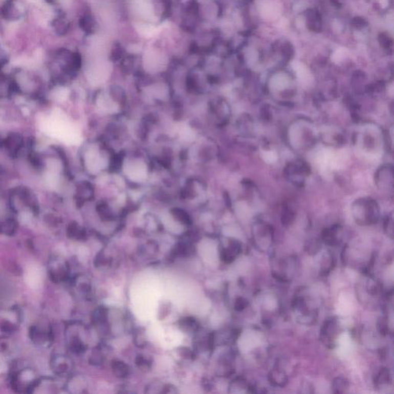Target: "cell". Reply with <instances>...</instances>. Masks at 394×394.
Listing matches in <instances>:
<instances>
[{
    "mask_svg": "<svg viewBox=\"0 0 394 394\" xmlns=\"http://www.w3.org/2000/svg\"><path fill=\"white\" fill-rule=\"evenodd\" d=\"M286 178L295 186H304L311 175V168L304 160L297 159L287 163L284 169Z\"/></svg>",
    "mask_w": 394,
    "mask_h": 394,
    "instance_id": "5b68a950",
    "label": "cell"
},
{
    "mask_svg": "<svg viewBox=\"0 0 394 394\" xmlns=\"http://www.w3.org/2000/svg\"><path fill=\"white\" fill-rule=\"evenodd\" d=\"M379 41H380L382 47L386 49V50H388V49L392 47V40H391L390 38L386 33L380 34V37H379Z\"/></svg>",
    "mask_w": 394,
    "mask_h": 394,
    "instance_id": "836d02e7",
    "label": "cell"
},
{
    "mask_svg": "<svg viewBox=\"0 0 394 394\" xmlns=\"http://www.w3.org/2000/svg\"><path fill=\"white\" fill-rule=\"evenodd\" d=\"M293 308L297 314V320L303 325H312L315 323L317 317L316 308L310 305L308 299L303 296H297L293 302Z\"/></svg>",
    "mask_w": 394,
    "mask_h": 394,
    "instance_id": "9c48e42d",
    "label": "cell"
},
{
    "mask_svg": "<svg viewBox=\"0 0 394 394\" xmlns=\"http://www.w3.org/2000/svg\"><path fill=\"white\" fill-rule=\"evenodd\" d=\"M14 344L7 337H0V357L7 358L13 354Z\"/></svg>",
    "mask_w": 394,
    "mask_h": 394,
    "instance_id": "603a6c76",
    "label": "cell"
},
{
    "mask_svg": "<svg viewBox=\"0 0 394 394\" xmlns=\"http://www.w3.org/2000/svg\"><path fill=\"white\" fill-rule=\"evenodd\" d=\"M241 245L238 241L231 240L227 248L222 251V259L224 262L230 264L240 253Z\"/></svg>",
    "mask_w": 394,
    "mask_h": 394,
    "instance_id": "44dd1931",
    "label": "cell"
},
{
    "mask_svg": "<svg viewBox=\"0 0 394 394\" xmlns=\"http://www.w3.org/2000/svg\"><path fill=\"white\" fill-rule=\"evenodd\" d=\"M274 231L268 223L258 220L252 226V237L255 247L262 252L267 251L273 245Z\"/></svg>",
    "mask_w": 394,
    "mask_h": 394,
    "instance_id": "277c9868",
    "label": "cell"
},
{
    "mask_svg": "<svg viewBox=\"0 0 394 394\" xmlns=\"http://www.w3.org/2000/svg\"><path fill=\"white\" fill-rule=\"evenodd\" d=\"M378 331L381 335L386 336L389 334V323L386 321V318L380 319L378 322Z\"/></svg>",
    "mask_w": 394,
    "mask_h": 394,
    "instance_id": "1f68e13d",
    "label": "cell"
},
{
    "mask_svg": "<svg viewBox=\"0 0 394 394\" xmlns=\"http://www.w3.org/2000/svg\"><path fill=\"white\" fill-rule=\"evenodd\" d=\"M48 275L51 281L55 283H61L67 280L69 276V267L67 262L59 256L50 258L48 262Z\"/></svg>",
    "mask_w": 394,
    "mask_h": 394,
    "instance_id": "7c38bea8",
    "label": "cell"
},
{
    "mask_svg": "<svg viewBox=\"0 0 394 394\" xmlns=\"http://www.w3.org/2000/svg\"><path fill=\"white\" fill-rule=\"evenodd\" d=\"M374 180L376 187L380 192L386 195L393 194V166L392 164L385 163L377 168Z\"/></svg>",
    "mask_w": 394,
    "mask_h": 394,
    "instance_id": "30bf717a",
    "label": "cell"
},
{
    "mask_svg": "<svg viewBox=\"0 0 394 394\" xmlns=\"http://www.w3.org/2000/svg\"><path fill=\"white\" fill-rule=\"evenodd\" d=\"M17 230V223L13 219L0 221V234L13 236Z\"/></svg>",
    "mask_w": 394,
    "mask_h": 394,
    "instance_id": "d4e9b609",
    "label": "cell"
},
{
    "mask_svg": "<svg viewBox=\"0 0 394 394\" xmlns=\"http://www.w3.org/2000/svg\"><path fill=\"white\" fill-rule=\"evenodd\" d=\"M305 248H306V251L308 252V254L315 255L320 251L321 244L319 241L313 240L308 243Z\"/></svg>",
    "mask_w": 394,
    "mask_h": 394,
    "instance_id": "f546056e",
    "label": "cell"
},
{
    "mask_svg": "<svg viewBox=\"0 0 394 394\" xmlns=\"http://www.w3.org/2000/svg\"><path fill=\"white\" fill-rule=\"evenodd\" d=\"M320 134L314 122L308 118L293 120L286 130V140L289 147L297 154H305L317 145Z\"/></svg>",
    "mask_w": 394,
    "mask_h": 394,
    "instance_id": "6da1fadb",
    "label": "cell"
},
{
    "mask_svg": "<svg viewBox=\"0 0 394 394\" xmlns=\"http://www.w3.org/2000/svg\"><path fill=\"white\" fill-rule=\"evenodd\" d=\"M308 24L311 30H319L320 29V16L317 12L312 11L308 13Z\"/></svg>",
    "mask_w": 394,
    "mask_h": 394,
    "instance_id": "4316f807",
    "label": "cell"
},
{
    "mask_svg": "<svg viewBox=\"0 0 394 394\" xmlns=\"http://www.w3.org/2000/svg\"><path fill=\"white\" fill-rule=\"evenodd\" d=\"M267 92L272 100L285 106H290L294 102L297 95V89L293 83V79L286 76L270 80L267 86Z\"/></svg>",
    "mask_w": 394,
    "mask_h": 394,
    "instance_id": "3957f363",
    "label": "cell"
},
{
    "mask_svg": "<svg viewBox=\"0 0 394 394\" xmlns=\"http://www.w3.org/2000/svg\"><path fill=\"white\" fill-rule=\"evenodd\" d=\"M359 288L363 289V292L358 291V297L361 295H366L364 296L365 298H367V303L374 301L377 302L379 297H380L381 287L380 283L371 276H366L363 279V282L359 284Z\"/></svg>",
    "mask_w": 394,
    "mask_h": 394,
    "instance_id": "9a60e30c",
    "label": "cell"
},
{
    "mask_svg": "<svg viewBox=\"0 0 394 394\" xmlns=\"http://www.w3.org/2000/svg\"><path fill=\"white\" fill-rule=\"evenodd\" d=\"M391 374L387 368H381L378 374L376 375L374 383L377 387L388 386L391 383Z\"/></svg>",
    "mask_w": 394,
    "mask_h": 394,
    "instance_id": "cb8c5ba5",
    "label": "cell"
},
{
    "mask_svg": "<svg viewBox=\"0 0 394 394\" xmlns=\"http://www.w3.org/2000/svg\"><path fill=\"white\" fill-rule=\"evenodd\" d=\"M349 383L347 379L338 377L332 383V391L334 393H345L349 389Z\"/></svg>",
    "mask_w": 394,
    "mask_h": 394,
    "instance_id": "484cf974",
    "label": "cell"
},
{
    "mask_svg": "<svg viewBox=\"0 0 394 394\" xmlns=\"http://www.w3.org/2000/svg\"><path fill=\"white\" fill-rule=\"evenodd\" d=\"M180 326H181L183 330L186 331H195L197 327H198V325H197L195 320L191 318H186L182 320Z\"/></svg>",
    "mask_w": 394,
    "mask_h": 394,
    "instance_id": "4dcf8cb0",
    "label": "cell"
},
{
    "mask_svg": "<svg viewBox=\"0 0 394 394\" xmlns=\"http://www.w3.org/2000/svg\"><path fill=\"white\" fill-rule=\"evenodd\" d=\"M29 334L33 344L39 347L48 348L53 343V330L48 322H36L30 326Z\"/></svg>",
    "mask_w": 394,
    "mask_h": 394,
    "instance_id": "52a82bcc",
    "label": "cell"
},
{
    "mask_svg": "<svg viewBox=\"0 0 394 394\" xmlns=\"http://www.w3.org/2000/svg\"><path fill=\"white\" fill-rule=\"evenodd\" d=\"M22 145V137L17 134H10L6 140V146L9 151L14 155L20 149Z\"/></svg>",
    "mask_w": 394,
    "mask_h": 394,
    "instance_id": "7402d4cb",
    "label": "cell"
},
{
    "mask_svg": "<svg viewBox=\"0 0 394 394\" xmlns=\"http://www.w3.org/2000/svg\"><path fill=\"white\" fill-rule=\"evenodd\" d=\"M339 334L338 320L336 317H330L325 320L320 330V339L322 343L330 349L334 348L336 340Z\"/></svg>",
    "mask_w": 394,
    "mask_h": 394,
    "instance_id": "5bb4252c",
    "label": "cell"
},
{
    "mask_svg": "<svg viewBox=\"0 0 394 394\" xmlns=\"http://www.w3.org/2000/svg\"><path fill=\"white\" fill-rule=\"evenodd\" d=\"M113 369H114V373L118 377H123L127 375V366L123 362H114V364H113Z\"/></svg>",
    "mask_w": 394,
    "mask_h": 394,
    "instance_id": "f1b7e54d",
    "label": "cell"
},
{
    "mask_svg": "<svg viewBox=\"0 0 394 394\" xmlns=\"http://www.w3.org/2000/svg\"><path fill=\"white\" fill-rule=\"evenodd\" d=\"M68 234L70 237L75 238V239H80L81 236H82V231L78 227V226L70 225L69 227Z\"/></svg>",
    "mask_w": 394,
    "mask_h": 394,
    "instance_id": "d6a6232c",
    "label": "cell"
},
{
    "mask_svg": "<svg viewBox=\"0 0 394 394\" xmlns=\"http://www.w3.org/2000/svg\"><path fill=\"white\" fill-rule=\"evenodd\" d=\"M364 24L365 21L361 19V18H356L354 21V26L357 27H363V26H364Z\"/></svg>",
    "mask_w": 394,
    "mask_h": 394,
    "instance_id": "d590c367",
    "label": "cell"
},
{
    "mask_svg": "<svg viewBox=\"0 0 394 394\" xmlns=\"http://www.w3.org/2000/svg\"><path fill=\"white\" fill-rule=\"evenodd\" d=\"M249 305L248 300L244 297H239L235 303V309L237 311H242L247 308Z\"/></svg>",
    "mask_w": 394,
    "mask_h": 394,
    "instance_id": "e575fe53",
    "label": "cell"
},
{
    "mask_svg": "<svg viewBox=\"0 0 394 394\" xmlns=\"http://www.w3.org/2000/svg\"><path fill=\"white\" fill-rule=\"evenodd\" d=\"M322 240L326 245L337 247L342 241V230L339 225L326 229L322 233Z\"/></svg>",
    "mask_w": 394,
    "mask_h": 394,
    "instance_id": "ac0fdd59",
    "label": "cell"
},
{
    "mask_svg": "<svg viewBox=\"0 0 394 394\" xmlns=\"http://www.w3.org/2000/svg\"><path fill=\"white\" fill-rule=\"evenodd\" d=\"M351 214L358 225L362 227L374 225L380 220V207L372 197H359L352 203Z\"/></svg>",
    "mask_w": 394,
    "mask_h": 394,
    "instance_id": "7a4b0ae2",
    "label": "cell"
},
{
    "mask_svg": "<svg viewBox=\"0 0 394 394\" xmlns=\"http://www.w3.org/2000/svg\"><path fill=\"white\" fill-rule=\"evenodd\" d=\"M383 230L390 239H393V216L392 213L388 215L383 223Z\"/></svg>",
    "mask_w": 394,
    "mask_h": 394,
    "instance_id": "83f0119b",
    "label": "cell"
},
{
    "mask_svg": "<svg viewBox=\"0 0 394 394\" xmlns=\"http://www.w3.org/2000/svg\"><path fill=\"white\" fill-rule=\"evenodd\" d=\"M125 172L126 175L134 181L140 182L145 180L147 174L146 165L140 160H132L126 163Z\"/></svg>",
    "mask_w": 394,
    "mask_h": 394,
    "instance_id": "2e32d148",
    "label": "cell"
},
{
    "mask_svg": "<svg viewBox=\"0 0 394 394\" xmlns=\"http://www.w3.org/2000/svg\"><path fill=\"white\" fill-rule=\"evenodd\" d=\"M57 387L56 382L52 377H39L31 393H53L56 392L55 388Z\"/></svg>",
    "mask_w": 394,
    "mask_h": 394,
    "instance_id": "d6986e66",
    "label": "cell"
},
{
    "mask_svg": "<svg viewBox=\"0 0 394 394\" xmlns=\"http://www.w3.org/2000/svg\"><path fill=\"white\" fill-rule=\"evenodd\" d=\"M50 365L52 371L59 377L67 376L70 373V368H71L70 360L65 356L59 355V354H56L52 357Z\"/></svg>",
    "mask_w": 394,
    "mask_h": 394,
    "instance_id": "e0dca14e",
    "label": "cell"
},
{
    "mask_svg": "<svg viewBox=\"0 0 394 394\" xmlns=\"http://www.w3.org/2000/svg\"><path fill=\"white\" fill-rule=\"evenodd\" d=\"M22 322V313L16 307L0 311V330L6 334L17 331Z\"/></svg>",
    "mask_w": 394,
    "mask_h": 394,
    "instance_id": "8fae6325",
    "label": "cell"
},
{
    "mask_svg": "<svg viewBox=\"0 0 394 394\" xmlns=\"http://www.w3.org/2000/svg\"><path fill=\"white\" fill-rule=\"evenodd\" d=\"M39 378L34 369L29 367L23 368L12 377V388L18 392L30 393Z\"/></svg>",
    "mask_w": 394,
    "mask_h": 394,
    "instance_id": "8992f818",
    "label": "cell"
},
{
    "mask_svg": "<svg viewBox=\"0 0 394 394\" xmlns=\"http://www.w3.org/2000/svg\"><path fill=\"white\" fill-rule=\"evenodd\" d=\"M297 259L295 258L280 259L276 261L272 269V274L281 282H289L293 278L292 274L296 271Z\"/></svg>",
    "mask_w": 394,
    "mask_h": 394,
    "instance_id": "4fadbf2b",
    "label": "cell"
},
{
    "mask_svg": "<svg viewBox=\"0 0 394 394\" xmlns=\"http://www.w3.org/2000/svg\"><path fill=\"white\" fill-rule=\"evenodd\" d=\"M270 384L276 387H284L288 383V377L283 369L276 366L271 369L268 376Z\"/></svg>",
    "mask_w": 394,
    "mask_h": 394,
    "instance_id": "ffe728a7",
    "label": "cell"
},
{
    "mask_svg": "<svg viewBox=\"0 0 394 394\" xmlns=\"http://www.w3.org/2000/svg\"><path fill=\"white\" fill-rule=\"evenodd\" d=\"M356 140L363 150L373 152L380 147L383 137L375 126H366L358 132Z\"/></svg>",
    "mask_w": 394,
    "mask_h": 394,
    "instance_id": "ba28073f",
    "label": "cell"
}]
</instances>
